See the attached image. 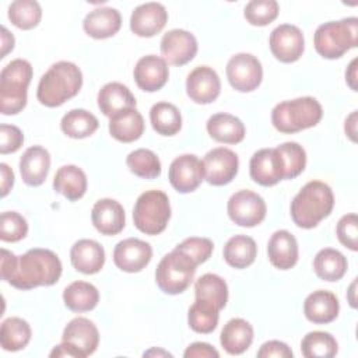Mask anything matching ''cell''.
Masks as SVG:
<instances>
[{
  "label": "cell",
  "mask_w": 358,
  "mask_h": 358,
  "mask_svg": "<svg viewBox=\"0 0 358 358\" xmlns=\"http://www.w3.org/2000/svg\"><path fill=\"white\" fill-rule=\"evenodd\" d=\"M62 275V262L49 249H29L21 256H15L7 249H1L0 277L18 289H32L35 287H49L59 281Z\"/></svg>",
  "instance_id": "cell-1"
},
{
  "label": "cell",
  "mask_w": 358,
  "mask_h": 358,
  "mask_svg": "<svg viewBox=\"0 0 358 358\" xmlns=\"http://www.w3.org/2000/svg\"><path fill=\"white\" fill-rule=\"evenodd\" d=\"M333 207L334 194L330 186L322 180H310L291 201V218L296 227L310 229L329 217Z\"/></svg>",
  "instance_id": "cell-2"
},
{
  "label": "cell",
  "mask_w": 358,
  "mask_h": 358,
  "mask_svg": "<svg viewBox=\"0 0 358 358\" xmlns=\"http://www.w3.org/2000/svg\"><path fill=\"white\" fill-rule=\"evenodd\" d=\"M83 85V73L80 67L71 62H57L41 77L36 98L48 106L56 108L63 105L67 99L76 96Z\"/></svg>",
  "instance_id": "cell-3"
},
{
  "label": "cell",
  "mask_w": 358,
  "mask_h": 358,
  "mask_svg": "<svg viewBox=\"0 0 358 358\" xmlns=\"http://www.w3.org/2000/svg\"><path fill=\"white\" fill-rule=\"evenodd\" d=\"M323 116L319 101L313 96H301L277 103L271 110V123L281 133H296L316 126Z\"/></svg>",
  "instance_id": "cell-4"
},
{
  "label": "cell",
  "mask_w": 358,
  "mask_h": 358,
  "mask_svg": "<svg viewBox=\"0 0 358 358\" xmlns=\"http://www.w3.org/2000/svg\"><path fill=\"white\" fill-rule=\"evenodd\" d=\"M32 78V66L24 59H14L0 73V112L17 115L27 105V91Z\"/></svg>",
  "instance_id": "cell-5"
},
{
  "label": "cell",
  "mask_w": 358,
  "mask_h": 358,
  "mask_svg": "<svg viewBox=\"0 0 358 358\" xmlns=\"http://www.w3.org/2000/svg\"><path fill=\"white\" fill-rule=\"evenodd\" d=\"M316 52L324 59H338L358 45V18L348 17L319 25L313 35Z\"/></svg>",
  "instance_id": "cell-6"
},
{
  "label": "cell",
  "mask_w": 358,
  "mask_h": 358,
  "mask_svg": "<svg viewBox=\"0 0 358 358\" xmlns=\"http://www.w3.org/2000/svg\"><path fill=\"white\" fill-rule=\"evenodd\" d=\"M171 218V204L162 190H147L141 193L133 208L136 228L145 235L161 234Z\"/></svg>",
  "instance_id": "cell-7"
},
{
  "label": "cell",
  "mask_w": 358,
  "mask_h": 358,
  "mask_svg": "<svg viewBox=\"0 0 358 358\" xmlns=\"http://www.w3.org/2000/svg\"><path fill=\"white\" fill-rule=\"evenodd\" d=\"M197 264L179 249L166 253L157 266L155 281L159 289L169 295L183 292L193 281Z\"/></svg>",
  "instance_id": "cell-8"
},
{
  "label": "cell",
  "mask_w": 358,
  "mask_h": 358,
  "mask_svg": "<svg viewBox=\"0 0 358 358\" xmlns=\"http://www.w3.org/2000/svg\"><path fill=\"white\" fill-rule=\"evenodd\" d=\"M227 211L232 222L239 227L252 228L264 220L267 208L260 194L252 190H239L229 197Z\"/></svg>",
  "instance_id": "cell-9"
},
{
  "label": "cell",
  "mask_w": 358,
  "mask_h": 358,
  "mask_svg": "<svg viewBox=\"0 0 358 358\" xmlns=\"http://www.w3.org/2000/svg\"><path fill=\"white\" fill-rule=\"evenodd\" d=\"M227 78L239 92L255 91L263 78L262 63L250 53H236L227 63Z\"/></svg>",
  "instance_id": "cell-10"
},
{
  "label": "cell",
  "mask_w": 358,
  "mask_h": 358,
  "mask_svg": "<svg viewBox=\"0 0 358 358\" xmlns=\"http://www.w3.org/2000/svg\"><path fill=\"white\" fill-rule=\"evenodd\" d=\"M273 56L282 63L296 62L305 49V39L302 31L292 24H281L275 27L268 39Z\"/></svg>",
  "instance_id": "cell-11"
},
{
  "label": "cell",
  "mask_w": 358,
  "mask_h": 358,
  "mask_svg": "<svg viewBox=\"0 0 358 358\" xmlns=\"http://www.w3.org/2000/svg\"><path fill=\"white\" fill-rule=\"evenodd\" d=\"M238 155L225 147L210 150L203 159L204 179L213 186H224L229 183L238 173Z\"/></svg>",
  "instance_id": "cell-12"
},
{
  "label": "cell",
  "mask_w": 358,
  "mask_h": 358,
  "mask_svg": "<svg viewBox=\"0 0 358 358\" xmlns=\"http://www.w3.org/2000/svg\"><path fill=\"white\" fill-rule=\"evenodd\" d=\"M168 178L179 193L194 192L204 179L203 161L193 154L179 155L171 162Z\"/></svg>",
  "instance_id": "cell-13"
},
{
  "label": "cell",
  "mask_w": 358,
  "mask_h": 358,
  "mask_svg": "<svg viewBox=\"0 0 358 358\" xmlns=\"http://www.w3.org/2000/svg\"><path fill=\"white\" fill-rule=\"evenodd\" d=\"M197 53V41L185 29H171L161 39L162 59L172 66H183Z\"/></svg>",
  "instance_id": "cell-14"
},
{
  "label": "cell",
  "mask_w": 358,
  "mask_h": 358,
  "mask_svg": "<svg viewBox=\"0 0 358 358\" xmlns=\"http://www.w3.org/2000/svg\"><path fill=\"white\" fill-rule=\"evenodd\" d=\"M152 257V248L148 242L127 238L120 242L113 249V262L117 268L126 273L141 271Z\"/></svg>",
  "instance_id": "cell-15"
},
{
  "label": "cell",
  "mask_w": 358,
  "mask_h": 358,
  "mask_svg": "<svg viewBox=\"0 0 358 358\" xmlns=\"http://www.w3.org/2000/svg\"><path fill=\"white\" fill-rule=\"evenodd\" d=\"M250 178L260 186H274L284 179V165L277 148L256 151L249 162Z\"/></svg>",
  "instance_id": "cell-16"
},
{
  "label": "cell",
  "mask_w": 358,
  "mask_h": 358,
  "mask_svg": "<svg viewBox=\"0 0 358 358\" xmlns=\"http://www.w3.org/2000/svg\"><path fill=\"white\" fill-rule=\"evenodd\" d=\"M221 91V81L217 71L208 66L193 69L186 78V92L196 103H211Z\"/></svg>",
  "instance_id": "cell-17"
},
{
  "label": "cell",
  "mask_w": 358,
  "mask_h": 358,
  "mask_svg": "<svg viewBox=\"0 0 358 358\" xmlns=\"http://www.w3.org/2000/svg\"><path fill=\"white\" fill-rule=\"evenodd\" d=\"M62 341L69 343L78 352L80 358H84L95 352L99 344V333L90 319L74 317L64 327Z\"/></svg>",
  "instance_id": "cell-18"
},
{
  "label": "cell",
  "mask_w": 358,
  "mask_h": 358,
  "mask_svg": "<svg viewBox=\"0 0 358 358\" xmlns=\"http://www.w3.org/2000/svg\"><path fill=\"white\" fill-rule=\"evenodd\" d=\"M168 21V11L161 3L150 1L134 8L130 17V29L143 38H150L161 32Z\"/></svg>",
  "instance_id": "cell-19"
},
{
  "label": "cell",
  "mask_w": 358,
  "mask_h": 358,
  "mask_svg": "<svg viewBox=\"0 0 358 358\" xmlns=\"http://www.w3.org/2000/svg\"><path fill=\"white\" fill-rule=\"evenodd\" d=\"M133 76L140 90L145 92H154L166 84L169 70L166 62L162 57L147 55L136 63Z\"/></svg>",
  "instance_id": "cell-20"
},
{
  "label": "cell",
  "mask_w": 358,
  "mask_h": 358,
  "mask_svg": "<svg viewBox=\"0 0 358 358\" xmlns=\"http://www.w3.org/2000/svg\"><path fill=\"white\" fill-rule=\"evenodd\" d=\"M91 220L95 229L102 235H117L126 222L122 204L113 199L98 200L92 207Z\"/></svg>",
  "instance_id": "cell-21"
},
{
  "label": "cell",
  "mask_w": 358,
  "mask_h": 358,
  "mask_svg": "<svg viewBox=\"0 0 358 358\" xmlns=\"http://www.w3.org/2000/svg\"><path fill=\"white\" fill-rule=\"evenodd\" d=\"M50 155L41 145H32L25 150L20 158V173L28 186L42 185L49 173Z\"/></svg>",
  "instance_id": "cell-22"
},
{
  "label": "cell",
  "mask_w": 358,
  "mask_h": 358,
  "mask_svg": "<svg viewBox=\"0 0 358 358\" xmlns=\"http://www.w3.org/2000/svg\"><path fill=\"white\" fill-rule=\"evenodd\" d=\"M267 255L275 268L288 270L294 267L298 262V242L295 236L285 229L275 231L267 243Z\"/></svg>",
  "instance_id": "cell-23"
},
{
  "label": "cell",
  "mask_w": 358,
  "mask_h": 358,
  "mask_svg": "<svg viewBox=\"0 0 358 358\" xmlns=\"http://www.w3.org/2000/svg\"><path fill=\"white\" fill-rule=\"evenodd\" d=\"M340 303L337 296L324 289L309 294L303 302V313L306 319L316 324H326L338 316Z\"/></svg>",
  "instance_id": "cell-24"
},
{
  "label": "cell",
  "mask_w": 358,
  "mask_h": 358,
  "mask_svg": "<svg viewBox=\"0 0 358 358\" xmlns=\"http://www.w3.org/2000/svg\"><path fill=\"white\" fill-rule=\"evenodd\" d=\"M73 267L84 274H95L105 264V250L94 239H80L70 250Z\"/></svg>",
  "instance_id": "cell-25"
},
{
  "label": "cell",
  "mask_w": 358,
  "mask_h": 358,
  "mask_svg": "<svg viewBox=\"0 0 358 358\" xmlns=\"http://www.w3.org/2000/svg\"><path fill=\"white\" fill-rule=\"evenodd\" d=\"M98 108L109 119L122 110L136 108V98L122 83H108L98 92Z\"/></svg>",
  "instance_id": "cell-26"
},
{
  "label": "cell",
  "mask_w": 358,
  "mask_h": 358,
  "mask_svg": "<svg viewBox=\"0 0 358 358\" xmlns=\"http://www.w3.org/2000/svg\"><path fill=\"white\" fill-rule=\"evenodd\" d=\"M122 25L120 13L112 7H99L90 11L83 22V28L91 38L106 39L113 36Z\"/></svg>",
  "instance_id": "cell-27"
},
{
  "label": "cell",
  "mask_w": 358,
  "mask_h": 358,
  "mask_svg": "<svg viewBox=\"0 0 358 358\" xmlns=\"http://www.w3.org/2000/svg\"><path fill=\"white\" fill-rule=\"evenodd\" d=\"M207 131L210 137L224 144H238L245 138V124L231 113H215L207 120Z\"/></svg>",
  "instance_id": "cell-28"
},
{
  "label": "cell",
  "mask_w": 358,
  "mask_h": 358,
  "mask_svg": "<svg viewBox=\"0 0 358 358\" xmlns=\"http://www.w3.org/2000/svg\"><path fill=\"white\" fill-rule=\"evenodd\" d=\"M253 341V327L249 322L241 317L231 319L224 326L220 343L222 348L231 355H239L245 352Z\"/></svg>",
  "instance_id": "cell-29"
},
{
  "label": "cell",
  "mask_w": 358,
  "mask_h": 358,
  "mask_svg": "<svg viewBox=\"0 0 358 358\" xmlns=\"http://www.w3.org/2000/svg\"><path fill=\"white\" fill-rule=\"evenodd\" d=\"M109 133L122 143L136 141L144 133V119L136 108L122 110L110 117Z\"/></svg>",
  "instance_id": "cell-30"
},
{
  "label": "cell",
  "mask_w": 358,
  "mask_h": 358,
  "mask_svg": "<svg viewBox=\"0 0 358 358\" xmlns=\"http://www.w3.org/2000/svg\"><path fill=\"white\" fill-rule=\"evenodd\" d=\"M53 189L67 200L76 201L87 192V176L84 171L76 165H63L55 175Z\"/></svg>",
  "instance_id": "cell-31"
},
{
  "label": "cell",
  "mask_w": 358,
  "mask_h": 358,
  "mask_svg": "<svg viewBox=\"0 0 358 358\" xmlns=\"http://www.w3.org/2000/svg\"><path fill=\"white\" fill-rule=\"evenodd\" d=\"M224 260L235 268L250 266L257 255V246L253 238L248 235H235L229 238L222 250Z\"/></svg>",
  "instance_id": "cell-32"
},
{
  "label": "cell",
  "mask_w": 358,
  "mask_h": 358,
  "mask_svg": "<svg viewBox=\"0 0 358 358\" xmlns=\"http://www.w3.org/2000/svg\"><path fill=\"white\" fill-rule=\"evenodd\" d=\"M63 301L71 312H88L98 305L99 292L91 282L74 281L64 288Z\"/></svg>",
  "instance_id": "cell-33"
},
{
  "label": "cell",
  "mask_w": 358,
  "mask_h": 358,
  "mask_svg": "<svg viewBox=\"0 0 358 358\" xmlns=\"http://www.w3.org/2000/svg\"><path fill=\"white\" fill-rule=\"evenodd\" d=\"M347 267L345 256L331 248L319 250L313 259V270L316 275L324 281H338L344 277Z\"/></svg>",
  "instance_id": "cell-34"
},
{
  "label": "cell",
  "mask_w": 358,
  "mask_h": 358,
  "mask_svg": "<svg viewBox=\"0 0 358 358\" xmlns=\"http://www.w3.org/2000/svg\"><path fill=\"white\" fill-rule=\"evenodd\" d=\"M194 295L197 299L207 301L221 310L228 302V285L222 277L207 273L196 281Z\"/></svg>",
  "instance_id": "cell-35"
},
{
  "label": "cell",
  "mask_w": 358,
  "mask_h": 358,
  "mask_svg": "<svg viewBox=\"0 0 358 358\" xmlns=\"http://www.w3.org/2000/svg\"><path fill=\"white\" fill-rule=\"evenodd\" d=\"M152 129L161 136H175L182 127L179 109L169 102H157L150 110Z\"/></svg>",
  "instance_id": "cell-36"
},
{
  "label": "cell",
  "mask_w": 358,
  "mask_h": 358,
  "mask_svg": "<svg viewBox=\"0 0 358 358\" xmlns=\"http://www.w3.org/2000/svg\"><path fill=\"white\" fill-rule=\"evenodd\" d=\"M98 119L95 115L85 109L69 110L60 122L62 131L71 138H85L95 133L98 129Z\"/></svg>",
  "instance_id": "cell-37"
},
{
  "label": "cell",
  "mask_w": 358,
  "mask_h": 358,
  "mask_svg": "<svg viewBox=\"0 0 358 358\" xmlns=\"http://www.w3.org/2000/svg\"><path fill=\"white\" fill-rule=\"evenodd\" d=\"M31 340V327L21 317H8L0 327V344L6 351H20Z\"/></svg>",
  "instance_id": "cell-38"
},
{
  "label": "cell",
  "mask_w": 358,
  "mask_h": 358,
  "mask_svg": "<svg viewBox=\"0 0 358 358\" xmlns=\"http://www.w3.org/2000/svg\"><path fill=\"white\" fill-rule=\"evenodd\" d=\"M220 319V309L203 299L194 301L187 312L189 327L200 334H208L215 330Z\"/></svg>",
  "instance_id": "cell-39"
},
{
  "label": "cell",
  "mask_w": 358,
  "mask_h": 358,
  "mask_svg": "<svg viewBox=\"0 0 358 358\" xmlns=\"http://www.w3.org/2000/svg\"><path fill=\"white\" fill-rule=\"evenodd\" d=\"M338 344L327 331H310L301 341L302 355L306 358H331L337 354Z\"/></svg>",
  "instance_id": "cell-40"
},
{
  "label": "cell",
  "mask_w": 358,
  "mask_h": 358,
  "mask_svg": "<svg viewBox=\"0 0 358 358\" xmlns=\"http://www.w3.org/2000/svg\"><path fill=\"white\" fill-rule=\"evenodd\" d=\"M126 164L131 173L143 179H155L161 175V161L157 154L147 148H138L131 151Z\"/></svg>",
  "instance_id": "cell-41"
},
{
  "label": "cell",
  "mask_w": 358,
  "mask_h": 358,
  "mask_svg": "<svg viewBox=\"0 0 358 358\" xmlns=\"http://www.w3.org/2000/svg\"><path fill=\"white\" fill-rule=\"evenodd\" d=\"M42 18V8L35 0H15L8 7V20L20 29L35 28Z\"/></svg>",
  "instance_id": "cell-42"
},
{
  "label": "cell",
  "mask_w": 358,
  "mask_h": 358,
  "mask_svg": "<svg viewBox=\"0 0 358 358\" xmlns=\"http://www.w3.org/2000/svg\"><path fill=\"white\" fill-rule=\"evenodd\" d=\"M284 165V179H294L301 175L306 166V152L295 141H287L275 147Z\"/></svg>",
  "instance_id": "cell-43"
},
{
  "label": "cell",
  "mask_w": 358,
  "mask_h": 358,
  "mask_svg": "<svg viewBox=\"0 0 358 358\" xmlns=\"http://www.w3.org/2000/svg\"><path fill=\"white\" fill-rule=\"evenodd\" d=\"M278 11L280 7L275 0H252L245 6L243 15L249 24L264 27L277 18Z\"/></svg>",
  "instance_id": "cell-44"
},
{
  "label": "cell",
  "mask_w": 358,
  "mask_h": 358,
  "mask_svg": "<svg viewBox=\"0 0 358 358\" xmlns=\"http://www.w3.org/2000/svg\"><path fill=\"white\" fill-rule=\"evenodd\" d=\"M28 234L27 220L17 211H4L0 217V239L4 242H18Z\"/></svg>",
  "instance_id": "cell-45"
},
{
  "label": "cell",
  "mask_w": 358,
  "mask_h": 358,
  "mask_svg": "<svg viewBox=\"0 0 358 358\" xmlns=\"http://www.w3.org/2000/svg\"><path fill=\"white\" fill-rule=\"evenodd\" d=\"M176 249L185 252L190 259L199 266L208 260V257L213 253L214 243L208 238H199V236H190L182 241Z\"/></svg>",
  "instance_id": "cell-46"
},
{
  "label": "cell",
  "mask_w": 358,
  "mask_h": 358,
  "mask_svg": "<svg viewBox=\"0 0 358 358\" xmlns=\"http://www.w3.org/2000/svg\"><path fill=\"white\" fill-rule=\"evenodd\" d=\"M337 238L341 245L352 252L358 250V218L355 213L345 214L340 218L336 228Z\"/></svg>",
  "instance_id": "cell-47"
},
{
  "label": "cell",
  "mask_w": 358,
  "mask_h": 358,
  "mask_svg": "<svg viewBox=\"0 0 358 358\" xmlns=\"http://www.w3.org/2000/svg\"><path fill=\"white\" fill-rule=\"evenodd\" d=\"M24 143L22 131L14 124L0 126V154H11L20 150Z\"/></svg>",
  "instance_id": "cell-48"
},
{
  "label": "cell",
  "mask_w": 358,
  "mask_h": 358,
  "mask_svg": "<svg viewBox=\"0 0 358 358\" xmlns=\"http://www.w3.org/2000/svg\"><path fill=\"white\" fill-rule=\"evenodd\" d=\"M259 358H270V357H277V358H291L292 351L291 348L278 340H270L266 341L257 351Z\"/></svg>",
  "instance_id": "cell-49"
},
{
  "label": "cell",
  "mask_w": 358,
  "mask_h": 358,
  "mask_svg": "<svg viewBox=\"0 0 358 358\" xmlns=\"http://www.w3.org/2000/svg\"><path fill=\"white\" fill-rule=\"evenodd\" d=\"M185 358H218L220 357V352L210 344L207 343H193L190 344L185 354H183Z\"/></svg>",
  "instance_id": "cell-50"
},
{
  "label": "cell",
  "mask_w": 358,
  "mask_h": 358,
  "mask_svg": "<svg viewBox=\"0 0 358 358\" xmlns=\"http://www.w3.org/2000/svg\"><path fill=\"white\" fill-rule=\"evenodd\" d=\"M0 172H1V196L4 197L8 194V192L14 185V173L11 168L4 162L0 164Z\"/></svg>",
  "instance_id": "cell-51"
},
{
  "label": "cell",
  "mask_w": 358,
  "mask_h": 358,
  "mask_svg": "<svg viewBox=\"0 0 358 358\" xmlns=\"http://www.w3.org/2000/svg\"><path fill=\"white\" fill-rule=\"evenodd\" d=\"M49 355H50L52 358H55V357H73V358H80L78 352H77L69 343H64V341H62V344L56 345V347L50 351Z\"/></svg>",
  "instance_id": "cell-52"
},
{
  "label": "cell",
  "mask_w": 358,
  "mask_h": 358,
  "mask_svg": "<svg viewBox=\"0 0 358 358\" xmlns=\"http://www.w3.org/2000/svg\"><path fill=\"white\" fill-rule=\"evenodd\" d=\"M14 48V36L7 31L6 27H1V59L6 57V55L13 50Z\"/></svg>",
  "instance_id": "cell-53"
},
{
  "label": "cell",
  "mask_w": 358,
  "mask_h": 358,
  "mask_svg": "<svg viewBox=\"0 0 358 358\" xmlns=\"http://www.w3.org/2000/svg\"><path fill=\"white\" fill-rule=\"evenodd\" d=\"M344 130L345 134L352 140L357 141V110H354L347 119H345V124H344Z\"/></svg>",
  "instance_id": "cell-54"
},
{
  "label": "cell",
  "mask_w": 358,
  "mask_h": 358,
  "mask_svg": "<svg viewBox=\"0 0 358 358\" xmlns=\"http://www.w3.org/2000/svg\"><path fill=\"white\" fill-rule=\"evenodd\" d=\"M345 81L352 91H357V59H354L350 63V66L345 71Z\"/></svg>",
  "instance_id": "cell-55"
},
{
  "label": "cell",
  "mask_w": 358,
  "mask_h": 358,
  "mask_svg": "<svg viewBox=\"0 0 358 358\" xmlns=\"http://www.w3.org/2000/svg\"><path fill=\"white\" fill-rule=\"evenodd\" d=\"M154 355H162V357H172V354H169L168 351L164 350H157V348H151L148 351L144 352V357H154Z\"/></svg>",
  "instance_id": "cell-56"
},
{
  "label": "cell",
  "mask_w": 358,
  "mask_h": 358,
  "mask_svg": "<svg viewBox=\"0 0 358 358\" xmlns=\"http://www.w3.org/2000/svg\"><path fill=\"white\" fill-rule=\"evenodd\" d=\"M355 285H357V281L354 280L352 281V284H351V287H350V289H348V301H350V305L352 306V308H355L357 306V301H355Z\"/></svg>",
  "instance_id": "cell-57"
}]
</instances>
